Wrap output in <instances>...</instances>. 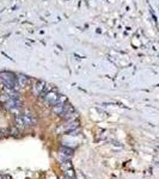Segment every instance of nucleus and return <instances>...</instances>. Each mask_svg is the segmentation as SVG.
<instances>
[{
	"label": "nucleus",
	"mask_w": 159,
	"mask_h": 179,
	"mask_svg": "<svg viewBox=\"0 0 159 179\" xmlns=\"http://www.w3.org/2000/svg\"><path fill=\"white\" fill-rule=\"evenodd\" d=\"M0 79L4 81L6 87L9 89H17L18 83H17V77L11 72H1L0 73Z\"/></svg>",
	"instance_id": "1"
},
{
	"label": "nucleus",
	"mask_w": 159,
	"mask_h": 179,
	"mask_svg": "<svg viewBox=\"0 0 159 179\" xmlns=\"http://www.w3.org/2000/svg\"><path fill=\"white\" fill-rule=\"evenodd\" d=\"M61 118H64L66 121H73V120H76L78 115L76 112V110L74 108H73V105H71V104H66L65 105V109L62 111V114L60 115Z\"/></svg>",
	"instance_id": "2"
},
{
	"label": "nucleus",
	"mask_w": 159,
	"mask_h": 179,
	"mask_svg": "<svg viewBox=\"0 0 159 179\" xmlns=\"http://www.w3.org/2000/svg\"><path fill=\"white\" fill-rule=\"evenodd\" d=\"M59 98H60V94H58L56 92L49 91V92H47V94L44 96V102H46L47 104H49V105L54 106L55 104L58 103Z\"/></svg>",
	"instance_id": "3"
},
{
	"label": "nucleus",
	"mask_w": 159,
	"mask_h": 179,
	"mask_svg": "<svg viewBox=\"0 0 159 179\" xmlns=\"http://www.w3.org/2000/svg\"><path fill=\"white\" fill-rule=\"evenodd\" d=\"M46 83L44 81H37V83H35L34 86H32V94L34 96H40L46 90Z\"/></svg>",
	"instance_id": "4"
},
{
	"label": "nucleus",
	"mask_w": 159,
	"mask_h": 179,
	"mask_svg": "<svg viewBox=\"0 0 159 179\" xmlns=\"http://www.w3.org/2000/svg\"><path fill=\"white\" fill-rule=\"evenodd\" d=\"M17 83H18V86H19V87L25 89L30 83V79L25 75H23V74H19V75H17Z\"/></svg>",
	"instance_id": "5"
},
{
	"label": "nucleus",
	"mask_w": 159,
	"mask_h": 179,
	"mask_svg": "<svg viewBox=\"0 0 159 179\" xmlns=\"http://www.w3.org/2000/svg\"><path fill=\"white\" fill-rule=\"evenodd\" d=\"M60 155L64 159H70L73 157V149H71L68 147H62L60 149Z\"/></svg>",
	"instance_id": "6"
},
{
	"label": "nucleus",
	"mask_w": 159,
	"mask_h": 179,
	"mask_svg": "<svg viewBox=\"0 0 159 179\" xmlns=\"http://www.w3.org/2000/svg\"><path fill=\"white\" fill-rule=\"evenodd\" d=\"M79 128V122L73 120V121H70V123L65 124V129L66 131H70V130H74V129H78Z\"/></svg>",
	"instance_id": "7"
},
{
	"label": "nucleus",
	"mask_w": 159,
	"mask_h": 179,
	"mask_svg": "<svg viewBox=\"0 0 159 179\" xmlns=\"http://www.w3.org/2000/svg\"><path fill=\"white\" fill-rule=\"evenodd\" d=\"M22 117H23L24 123H25V125H27V127H31V125L35 124V122H36V121H35L34 118H31V116H30V115H23Z\"/></svg>",
	"instance_id": "8"
},
{
	"label": "nucleus",
	"mask_w": 159,
	"mask_h": 179,
	"mask_svg": "<svg viewBox=\"0 0 159 179\" xmlns=\"http://www.w3.org/2000/svg\"><path fill=\"white\" fill-rule=\"evenodd\" d=\"M65 105L66 104H56V105H54L53 106V112L56 114V115H61L64 109H65Z\"/></svg>",
	"instance_id": "9"
},
{
	"label": "nucleus",
	"mask_w": 159,
	"mask_h": 179,
	"mask_svg": "<svg viewBox=\"0 0 159 179\" xmlns=\"http://www.w3.org/2000/svg\"><path fill=\"white\" fill-rule=\"evenodd\" d=\"M1 136H3V135H1V131H0V139H1Z\"/></svg>",
	"instance_id": "10"
}]
</instances>
